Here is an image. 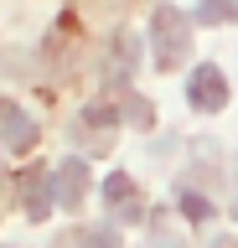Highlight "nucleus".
I'll return each mask as SVG.
<instances>
[{
  "mask_svg": "<svg viewBox=\"0 0 238 248\" xmlns=\"http://www.w3.org/2000/svg\"><path fill=\"white\" fill-rule=\"evenodd\" d=\"M187 26H191V21L176 11V5H160V11H156L150 31H156V62H160V67H171V62L187 57Z\"/></svg>",
  "mask_w": 238,
  "mask_h": 248,
  "instance_id": "nucleus-1",
  "label": "nucleus"
},
{
  "mask_svg": "<svg viewBox=\"0 0 238 248\" xmlns=\"http://www.w3.org/2000/svg\"><path fill=\"white\" fill-rule=\"evenodd\" d=\"M21 207H26V217H47L52 207H57V170H26L21 176Z\"/></svg>",
  "mask_w": 238,
  "mask_h": 248,
  "instance_id": "nucleus-2",
  "label": "nucleus"
},
{
  "mask_svg": "<svg viewBox=\"0 0 238 248\" xmlns=\"http://www.w3.org/2000/svg\"><path fill=\"white\" fill-rule=\"evenodd\" d=\"M187 98H191V108H202V114L222 108V104H228V83H222V73H218V67H197L191 83H187Z\"/></svg>",
  "mask_w": 238,
  "mask_h": 248,
  "instance_id": "nucleus-3",
  "label": "nucleus"
},
{
  "mask_svg": "<svg viewBox=\"0 0 238 248\" xmlns=\"http://www.w3.org/2000/svg\"><path fill=\"white\" fill-rule=\"evenodd\" d=\"M0 145H5V150H16V155L36 145V124L26 119L16 104H0Z\"/></svg>",
  "mask_w": 238,
  "mask_h": 248,
  "instance_id": "nucleus-4",
  "label": "nucleus"
},
{
  "mask_svg": "<svg viewBox=\"0 0 238 248\" xmlns=\"http://www.w3.org/2000/svg\"><path fill=\"white\" fill-rule=\"evenodd\" d=\"M83 186H88V166H83V160H63V166H57V202H63V207H78Z\"/></svg>",
  "mask_w": 238,
  "mask_h": 248,
  "instance_id": "nucleus-5",
  "label": "nucleus"
},
{
  "mask_svg": "<svg viewBox=\"0 0 238 248\" xmlns=\"http://www.w3.org/2000/svg\"><path fill=\"white\" fill-rule=\"evenodd\" d=\"M238 16V0H202L197 5V21L202 26H222V21H233Z\"/></svg>",
  "mask_w": 238,
  "mask_h": 248,
  "instance_id": "nucleus-6",
  "label": "nucleus"
},
{
  "mask_svg": "<svg viewBox=\"0 0 238 248\" xmlns=\"http://www.w3.org/2000/svg\"><path fill=\"white\" fill-rule=\"evenodd\" d=\"M181 212H187L191 222H202V217L212 212V202H207V197H197V191H181Z\"/></svg>",
  "mask_w": 238,
  "mask_h": 248,
  "instance_id": "nucleus-7",
  "label": "nucleus"
},
{
  "mask_svg": "<svg viewBox=\"0 0 238 248\" xmlns=\"http://www.w3.org/2000/svg\"><path fill=\"white\" fill-rule=\"evenodd\" d=\"M88 243H94V248H114L119 238H114V228H94V232H88Z\"/></svg>",
  "mask_w": 238,
  "mask_h": 248,
  "instance_id": "nucleus-8",
  "label": "nucleus"
}]
</instances>
